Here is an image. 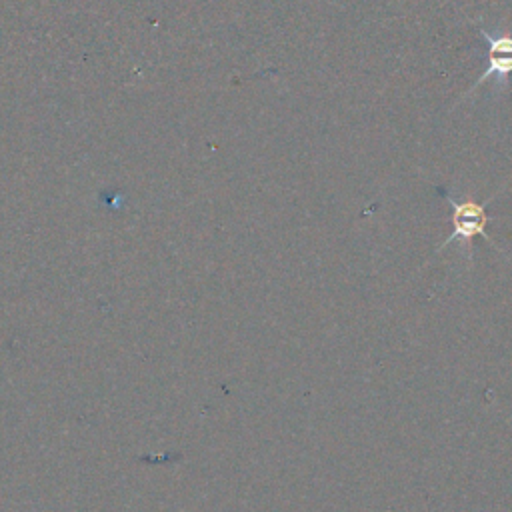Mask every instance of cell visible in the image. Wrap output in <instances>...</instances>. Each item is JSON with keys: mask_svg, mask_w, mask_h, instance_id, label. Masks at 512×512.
<instances>
[{"mask_svg": "<svg viewBox=\"0 0 512 512\" xmlns=\"http://www.w3.org/2000/svg\"><path fill=\"white\" fill-rule=\"evenodd\" d=\"M446 200H448V204L452 208V232L442 242L440 250L446 248L454 240H462V242H466V248L470 252L472 238H476V236H482L484 240L490 242V238L486 234V224L490 220L488 214H486V204L488 202H484V204L474 202V200L458 202L452 196H446Z\"/></svg>", "mask_w": 512, "mask_h": 512, "instance_id": "obj_1", "label": "cell"}, {"mask_svg": "<svg viewBox=\"0 0 512 512\" xmlns=\"http://www.w3.org/2000/svg\"><path fill=\"white\" fill-rule=\"evenodd\" d=\"M480 36L488 42V66L466 92V96H470L490 78H496L500 84H506L508 74H512V34H492L480 26Z\"/></svg>", "mask_w": 512, "mask_h": 512, "instance_id": "obj_2", "label": "cell"}]
</instances>
